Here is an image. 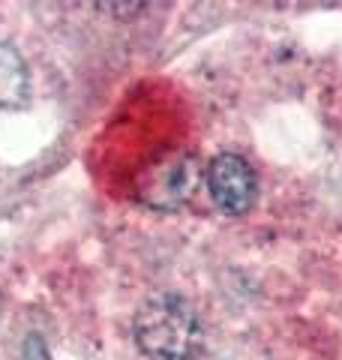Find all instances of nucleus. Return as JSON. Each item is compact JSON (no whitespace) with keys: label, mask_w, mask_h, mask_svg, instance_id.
I'll return each instance as SVG.
<instances>
[{"label":"nucleus","mask_w":342,"mask_h":360,"mask_svg":"<svg viewBox=\"0 0 342 360\" xmlns=\"http://www.w3.org/2000/svg\"><path fill=\"white\" fill-rule=\"evenodd\" d=\"M135 345L147 360H198L204 348V328L192 303L180 295L147 297L132 319Z\"/></svg>","instance_id":"nucleus-1"},{"label":"nucleus","mask_w":342,"mask_h":360,"mask_svg":"<svg viewBox=\"0 0 342 360\" xmlns=\"http://www.w3.org/2000/svg\"><path fill=\"white\" fill-rule=\"evenodd\" d=\"M27 94V70L13 45L0 42V111L21 105Z\"/></svg>","instance_id":"nucleus-4"},{"label":"nucleus","mask_w":342,"mask_h":360,"mask_svg":"<svg viewBox=\"0 0 342 360\" xmlns=\"http://www.w3.org/2000/svg\"><path fill=\"white\" fill-rule=\"evenodd\" d=\"M208 189L213 205L228 217H243L255 205L258 195V177L243 156L220 153L208 165Z\"/></svg>","instance_id":"nucleus-3"},{"label":"nucleus","mask_w":342,"mask_h":360,"mask_svg":"<svg viewBox=\"0 0 342 360\" xmlns=\"http://www.w3.org/2000/svg\"><path fill=\"white\" fill-rule=\"evenodd\" d=\"M198 186V162L189 153H168L147 168L139 195L147 207L156 210H177L192 198Z\"/></svg>","instance_id":"nucleus-2"}]
</instances>
